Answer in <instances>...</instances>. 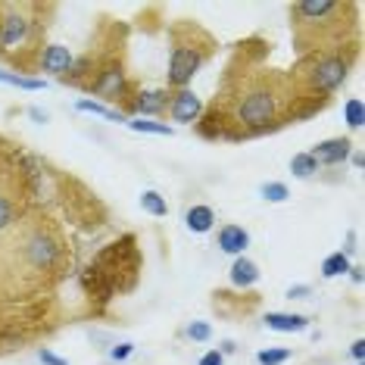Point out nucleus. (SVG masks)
<instances>
[{
  "label": "nucleus",
  "instance_id": "13",
  "mask_svg": "<svg viewBox=\"0 0 365 365\" xmlns=\"http://www.w3.org/2000/svg\"><path fill=\"white\" fill-rule=\"evenodd\" d=\"M247 247H250V235H247L240 225H222L219 228V250L222 253L240 256Z\"/></svg>",
  "mask_w": 365,
  "mask_h": 365
},
{
  "label": "nucleus",
  "instance_id": "3",
  "mask_svg": "<svg viewBox=\"0 0 365 365\" xmlns=\"http://www.w3.org/2000/svg\"><path fill=\"white\" fill-rule=\"evenodd\" d=\"M287 13L290 31H294V47L300 56L331 53L356 44V22H359V6L356 4L303 0V4H290Z\"/></svg>",
  "mask_w": 365,
  "mask_h": 365
},
{
  "label": "nucleus",
  "instance_id": "24",
  "mask_svg": "<svg viewBox=\"0 0 365 365\" xmlns=\"http://www.w3.org/2000/svg\"><path fill=\"white\" fill-rule=\"evenodd\" d=\"M290 359V350H259L256 353V362L259 365H281Z\"/></svg>",
  "mask_w": 365,
  "mask_h": 365
},
{
  "label": "nucleus",
  "instance_id": "17",
  "mask_svg": "<svg viewBox=\"0 0 365 365\" xmlns=\"http://www.w3.org/2000/svg\"><path fill=\"white\" fill-rule=\"evenodd\" d=\"M140 206H144V212L156 215V219L169 215V203H165V197L160 190H144V194H140Z\"/></svg>",
  "mask_w": 365,
  "mask_h": 365
},
{
  "label": "nucleus",
  "instance_id": "19",
  "mask_svg": "<svg viewBox=\"0 0 365 365\" xmlns=\"http://www.w3.org/2000/svg\"><path fill=\"white\" fill-rule=\"evenodd\" d=\"M290 172H294L297 178H312L315 172H319V163H315L309 153H297L294 160H290Z\"/></svg>",
  "mask_w": 365,
  "mask_h": 365
},
{
  "label": "nucleus",
  "instance_id": "7",
  "mask_svg": "<svg viewBox=\"0 0 365 365\" xmlns=\"http://www.w3.org/2000/svg\"><path fill=\"white\" fill-rule=\"evenodd\" d=\"M38 197V169L10 140H0V231L10 228Z\"/></svg>",
  "mask_w": 365,
  "mask_h": 365
},
{
  "label": "nucleus",
  "instance_id": "32",
  "mask_svg": "<svg viewBox=\"0 0 365 365\" xmlns=\"http://www.w3.org/2000/svg\"><path fill=\"white\" fill-rule=\"evenodd\" d=\"M29 115H31L35 122H47V113H41V110H29Z\"/></svg>",
  "mask_w": 365,
  "mask_h": 365
},
{
  "label": "nucleus",
  "instance_id": "14",
  "mask_svg": "<svg viewBox=\"0 0 365 365\" xmlns=\"http://www.w3.org/2000/svg\"><path fill=\"white\" fill-rule=\"evenodd\" d=\"M265 325L272 331H281V334H294V331L309 328V319L306 315H294V312H269L265 315Z\"/></svg>",
  "mask_w": 365,
  "mask_h": 365
},
{
  "label": "nucleus",
  "instance_id": "20",
  "mask_svg": "<svg viewBox=\"0 0 365 365\" xmlns=\"http://www.w3.org/2000/svg\"><path fill=\"white\" fill-rule=\"evenodd\" d=\"M81 113H94V115H103V119H110V122H128L125 115H122L119 110H110V106H103V103H94V101H78L76 103Z\"/></svg>",
  "mask_w": 365,
  "mask_h": 365
},
{
  "label": "nucleus",
  "instance_id": "16",
  "mask_svg": "<svg viewBox=\"0 0 365 365\" xmlns=\"http://www.w3.org/2000/svg\"><path fill=\"white\" fill-rule=\"evenodd\" d=\"M185 225H187V231H194V235H206V231H212V225H215V212L210 206L197 203L185 212Z\"/></svg>",
  "mask_w": 365,
  "mask_h": 365
},
{
  "label": "nucleus",
  "instance_id": "29",
  "mask_svg": "<svg viewBox=\"0 0 365 365\" xmlns=\"http://www.w3.org/2000/svg\"><path fill=\"white\" fill-rule=\"evenodd\" d=\"M197 365H225V356H222L219 350H210V353H206V356H203V359L197 362Z\"/></svg>",
  "mask_w": 365,
  "mask_h": 365
},
{
  "label": "nucleus",
  "instance_id": "25",
  "mask_svg": "<svg viewBox=\"0 0 365 365\" xmlns=\"http://www.w3.org/2000/svg\"><path fill=\"white\" fill-rule=\"evenodd\" d=\"M346 122H350V128H362V101H346Z\"/></svg>",
  "mask_w": 365,
  "mask_h": 365
},
{
  "label": "nucleus",
  "instance_id": "30",
  "mask_svg": "<svg viewBox=\"0 0 365 365\" xmlns=\"http://www.w3.org/2000/svg\"><path fill=\"white\" fill-rule=\"evenodd\" d=\"M350 353H353V359H356V362H362V356H365V340H356Z\"/></svg>",
  "mask_w": 365,
  "mask_h": 365
},
{
  "label": "nucleus",
  "instance_id": "8",
  "mask_svg": "<svg viewBox=\"0 0 365 365\" xmlns=\"http://www.w3.org/2000/svg\"><path fill=\"white\" fill-rule=\"evenodd\" d=\"M169 41H172V56H169V72H165V85H169V91H185L219 44L200 22L190 19L175 22L169 29Z\"/></svg>",
  "mask_w": 365,
  "mask_h": 365
},
{
  "label": "nucleus",
  "instance_id": "10",
  "mask_svg": "<svg viewBox=\"0 0 365 365\" xmlns=\"http://www.w3.org/2000/svg\"><path fill=\"white\" fill-rule=\"evenodd\" d=\"M350 150H353V144L346 138H328V140H322V144H315L309 156L319 165H340V163H346Z\"/></svg>",
  "mask_w": 365,
  "mask_h": 365
},
{
  "label": "nucleus",
  "instance_id": "1",
  "mask_svg": "<svg viewBox=\"0 0 365 365\" xmlns=\"http://www.w3.org/2000/svg\"><path fill=\"white\" fill-rule=\"evenodd\" d=\"M272 47L262 38L240 41L225 66L212 103L203 106L194 122L197 135L206 140H250L303 122V103L297 85L284 69L265 66Z\"/></svg>",
  "mask_w": 365,
  "mask_h": 365
},
{
  "label": "nucleus",
  "instance_id": "22",
  "mask_svg": "<svg viewBox=\"0 0 365 365\" xmlns=\"http://www.w3.org/2000/svg\"><path fill=\"white\" fill-rule=\"evenodd\" d=\"M128 128L131 131H140V135H172V128L165 125V122H150V119H135V122H128Z\"/></svg>",
  "mask_w": 365,
  "mask_h": 365
},
{
  "label": "nucleus",
  "instance_id": "15",
  "mask_svg": "<svg viewBox=\"0 0 365 365\" xmlns=\"http://www.w3.org/2000/svg\"><path fill=\"white\" fill-rule=\"evenodd\" d=\"M256 281H259V269H256V262L247 259V256H237V259L231 262V284L247 290V287H253Z\"/></svg>",
  "mask_w": 365,
  "mask_h": 365
},
{
  "label": "nucleus",
  "instance_id": "5",
  "mask_svg": "<svg viewBox=\"0 0 365 365\" xmlns=\"http://www.w3.org/2000/svg\"><path fill=\"white\" fill-rule=\"evenodd\" d=\"M140 278V250L135 235H122L106 244L81 272V287L94 309H103L115 294H131Z\"/></svg>",
  "mask_w": 365,
  "mask_h": 365
},
{
  "label": "nucleus",
  "instance_id": "21",
  "mask_svg": "<svg viewBox=\"0 0 365 365\" xmlns=\"http://www.w3.org/2000/svg\"><path fill=\"white\" fill-rule=\"evenodd\" d=\"M0 81H4V85H13V88H26V91H41V88H44V81H41V78L16 76V72H0Z\"/></svg>",
  "mask_w": 365,
  "mask_h": 365
},
{
  "label": "nucleus",
  "instance_id": "23",
  "mask_svg": "<svg viewBox=\"0 0 365 365\" xmlns=\"http://www.w3.org/2000/svg\"><path fill=\"white\" fill-rule=\"evenodd\" d=\"M259 194L269 203H284L287 197H290V190H287V185H281V181H272V185H262L259 187Z\"/></svg>",
  "mask_w": 365,
  "mask_h": 365
},
{
  "label": "nucleus",
  "instance_id": "6",
  "mask_svg": "<svg viewBox=\"0 0 365 365\" xmlns=\"http://www.w3.org/2000/svg\"><path fill=\"white\" fill-rule=\"evenodd\" d=\"M356 60H359V41L331 53H309L297 60V66L290 69V78H294L297 94H300L303 119L325 110L331 97L337 94V88L350 78Z\"/></svg>",
  "mask_w": 365,
  "mask_h": 365
},
{
  "label": "nucleus",
  "instance_id": "11",
  "mask_svg": "<svg viewBox=\"0 0 365 365\" xmlns=\"http://www.w3.org/2000/svg\"><path fill=\"white\" fill-rule=\"evenodd\" d=\"M72 60H76V56L69 53V47H63V44H47L44 53H41L38 69H41V72H51V76H56V78H63L66 72L72 69Z\"/></svg>",
  "mask_w": 365,
  "mask_h": 365
},
{
  "label": "nucleus",
  "instance_id": "18",
  "mask_svg": "<svg viewBox=\"0 0 365 365\" xmlns=\"http://www.w3.org/2000/svg\"><path fill=\"white\" fill-rule=\"evenodd\" d=\"M350 272V259H346V253H331L325 262H322V275L325 278H337V275H346Z\"/></svg>",
  "mask_w": 365,
  "mask_h": 365
},
{
  "label": "nucleus",
  "instance_id": "2",
  "mask_svg": "<svg viewBox=\"0 0 365 365\" xmlns=\"http://www.w3.org/2000/svg\"><path fill=\"white\" fill-rule=\"evenodd\" d=\"M69 269V237L41 206H31L0 231V306L51 300Z\"/></svg>",
  "mask_w": 365,
  "mask_h": 365
},
{
  "label": "nucleus",
  "instance_id": "9",
  "mask_svg": "<svg viewBox=\"0 0 365 365\" xmlns=\"http://www.w3.org/2000/svg\"><path fill=\"white\" fill-rule=\"evenodd\" d=\"M203 113V103L200 97L194 94V91H172L169 97V110H165V115H169L172 122H181V125H194L197 119H200Z\"/></svg>",
  "mask_w": 365,
  "mask_h": 365
},
{
  "label": "nucleus",
  "instance_id": "4",
  "mask_svg": "<svg viewBox=\"0 0 365 365\" xmlns=\"http://www.w3.org/2000/svg\"><path fill=\"white\" fill-rule=\"evenodd\" d=\"M53 10L51 4H0V60L19 72H35Z\"/></svg>",
  "mask_w": 365,
  "mask_h": 365
},
{
  "label": "nucleus",
  "instance_id": "31",
  "mask_svg": "<svg viewBox=\"0 0 365 365\" xmlns=\"http://www.w3.org/2000/svg\"><path fill=\"white\" fill-rule=\"evenodd\" d=\"M306 294H309V287H306V284H300V287H290V290H287L290 300H300V297H306Z\"/></svg>",
  "mask_w": 365,
  "mask_h": 365
},
{
  "label": "nucleus",
  "instance_id": "12",
  "mask_svg": "<svg viewBox=\"0 0 365 365\" xmlns=\"http://www.w3.org/2000/svg\"><path fill=\"white\" fill-rule=\"evenodd\" d=\"M169 97L172 91H138L135 94V103H131V113H140V115H165L169 110Z\"/></svg>",
  "mask_w": 365,
  "mask_h": 365
},
{
  "label": "nucleus",
  "instance_id": "26",
  "mask_svg": "<svg viewBox=\"0 0 365 365\" xmlns=\"http://www.w3.org/2000/svg\"><path fill=\"white\" fill-rule=\"evenodd\" d=\"M187 337L190 340H210L212 337V328L206 325V322H190V325H187Z\"/></svg>",
  "mask_w": 365,
  "mask_h": 365
},
{
  "label": "nucleus",
  "instance_id": "27",
  "mask_svg": "<svg viewBox=\"0 0 365 365\" xmlns=\"http://www.w3.org/2000/svg\"><path fill=\"white\" fill-rule=\"evenodd\" d=\"M131 350H135V344H119V346H113V353H110V359L113 362H122V359H128Z\"/></svg>",
  "mask_w": 365,
  "mask_h": 365
},
{
  "label": "nucleus",
  "instance_id": "28",
  "mask_svg": "<svg viewBox=\"0 0 365 365\" xmlns=\"http://www.w3.org/2000/svg\"><path fill=\"white\" fill-rule=\"evenodd\" d=\"M38 359L44 362V365H69V362H66V359H60V356H56V353H51V350H41V353H38Z\"/></svg>",
  "mask_w": 365,
  "mask_h": 365
}]
</instances>
